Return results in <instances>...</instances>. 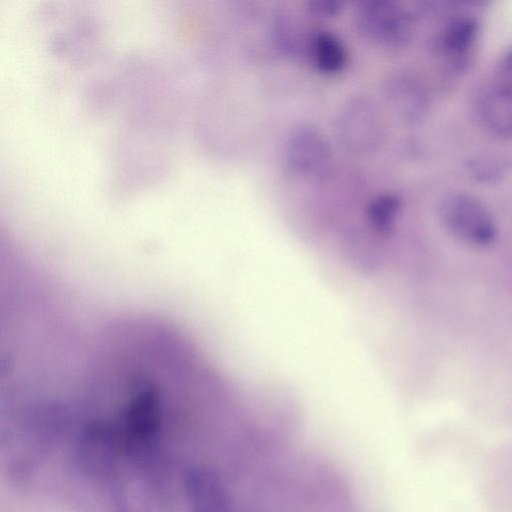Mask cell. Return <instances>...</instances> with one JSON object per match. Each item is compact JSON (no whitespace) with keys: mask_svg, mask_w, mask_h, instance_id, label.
Segmentation results:
<instances>
[{"mask_svg":"<svg viewBox=\"0 0 512 512\" xmlns=\"http://www.w3.org/2000/svg\"><path fill=\"white\" fill-rule=\"evenodd\" d=\"M356 27L364 39L389 51L405 48L415 32L413 13L392 0H368L357 10Z\"/></svg>","mask_w":512,"mask_h":512,"instance_id":"1","label":"cell"},{"mask_svg":"<svg viewBox=\"0 0 512 512\" xmlns=\"http://www.w3.org/2000/svg\"><path fill=\"white\" fill-rule=\"evenodd\" d=\"M384 116L370 96L356 94L341 105L335 119L339 143L350 153L367 155L376 151L384 139Z\"/></svg>","mask_w":512,"mask_h":512,"instance_id":"2","label":"cell"},{"mask_svg":"<svg viewBox=\"0 0 512 512\" xmlns=\"http://www.w3.org/2000/svg\"><path fill=\"white\" fill-rule=\"evenodd\" d=\"M441 222L458 239L477 246L494 243L497 225L488 208L475 196L453 192L443 197L438 206Z\"/></svg>","mask_w":512,"mask_h":512,"instance_id":"3","label":"cell"},{"mask_svg":"<svg viewBox=\"0 0 512 512\" xmlns=\"http://www.w3.org/2000/svg\"><path fill=\"white\" fill-rule=\"evenodd\" d=\"M283 156L286 168L293 175L315 179L328 171L332 149L319 129L311 125H300L288 135Z\"/></svg>","mask_w":512,"mask_h":512,"instance_id":"4","label":"cell"},{"mask_svg":"<svg viewBox=\"0 0 512 512\" xmlns=\"http://www.w3.org/2000/svg\"><path fill=\"white\" fill-rule=\"evenodd\" d=\"M475 17L456 14L434 34L432 47L436 56L453 72H462L471 63L479 39Z\"/></svg>","mask_w":512,"mask_h":512,"instance_id":"5","label":"cell"},{"mask_svg":"<svg viewBox=\"0 0 512 512\" xmlns=\"http://www.w3.org/2000/svg\"><path fill=\"white\" fill-rule=\"evenodd\" d=\"M475 110L481 125L491 134L512 140V84L496 78L478 94Z\"/></svg>","mask_w":512,"mask_h":512,"instance_id":"6","label":"cell"},{"mask_svg":"<svg viewBox=\"0 0 512 512\" xmlns=\"http://www.w3.org/2000/svg\"><path fill=\"white\" fill-rule=\"evenodd\" d=\"M383 96L389 109L405 123H415L425 112V94L411 77H390L383 86Z\"/></svg>","mask_w":512,"mask_h":512,"instance_id":"7","label":"cell"},{"mask_svg":"<svg viewBox=\"0 0 512 512\" xmlns=\"http://www.w3.org/2000/svg\"><path fill=\"white\" fill-rule=\"evenodd\" d=\"M306 49L315 67L325 74L342 71L348 61V52L343 41L327 30L314 32L307 39Z\"/></svg>","mask_w":512,"mask_h":512,"instance_id":"8","label":"cell"},{"mask_svg":"<svg viewBox=\"0 0 512 512\" xmlns=\"http://www.w3.org/2000/svg\"><path fill=\"white\" fill-rule=\"evenodd\" d=\"M467 168L478 181L492 182L507 173L510 160L505 154L497 151L480 152L468 160Z\"/></svg>","mask_w":512,"mask_h":512,"instance_id":"9","label":"cell"},{"mask_svg":"<svg viewBox=\"0 0 512 512\" xmlns=\"http://www.w3.org/2000/svg\"><path fill=\"white\" fill-rule=\"evenodd\" d=\"M401 209V199L394 193L375 197L367 209L368 222L375 231L388 233L394 226Z\"/></svg>","mask_w":512,"mask_h":512,"instance_id":"10","label":"cell"},{"mask_svg":"<svg viewBox=\"0 0 512 512\" xmlns=\"http://www.w3.org/2000/svg\"><path fill=\"white\" fill-rule=\"evenodd\" d=\"M309 10L313 15L331 17L340 12L341 3L334 0L313 1L309 3Z\"/></svg>","mask_w":512,"mask_h":512,"instance_id":"11","label":"cell"},{"mask_svg":"<svg viewBox=\"0 0 512 512\" xmlns=\"http://www.w3.org/2000/svg\"><path fill=\"white\" fill-rule=\"evenodd\" d=\"M496 78L512 84V45L501 57Z\"/></svg>","mask_w":512,"mask_h":512,"instance_id":"12","label":"cell"}]
</instances>
